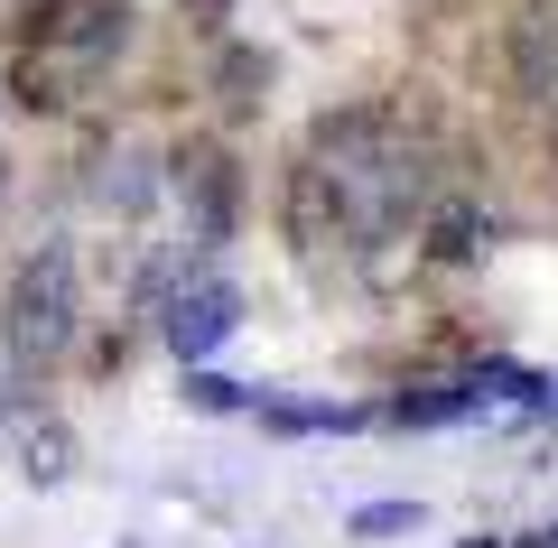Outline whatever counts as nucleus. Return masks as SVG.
<instances>
[{
  "instance_id": "1",
  "label": "nucleus",
  "mask_w": 558,
  "mask_h": 548,
  "mask_svg": "<svg viewBox=\"0 0 558 548\" xmlns=\"http://www.w3.org/2000/svg\"><path fill=\"white\" fill-rule=\"evenodd\" d=\"M418 205H428V158H418V139L381 102L326 112L307 131V158L289 176V223H299V242H317V252L326 242L373 252V242L410 233Z\"/></svg>"
},
{
  "instance_id": "2",
  "label": "nucleus",
  "mask_w": 558,
  "mask_h": 548,
  "mask_svg": "<svg viewBox=\"0 0 558 548\" xmlns=\"http://www.w3.org/2000/svg\"><path fill=\"white\" fill-rule=\"evenodd\" d=\"M84 326V279H75V252L65 242H38L10 279V307H0V353L10 373H57L65 344Z\"/></svg>"
},
{
  "instance_id": "3",
  "label": "nucleus",
  "mask_w": 558,
  "mask_h": 548,
  "mask_svg": "<svg viewBox=\"0 0 558 548\" xmlns=\"http://www.w3.org/2000/svg\"><path fill=\"white\" fill-rule=\"evenodd\" d=\"M233 326H242V289H233V279H178L168 307H159V344L178 353L186 373L215 363V353L233 344Z\"/></svg>"
},
{
  "instance_id": "4",
  "label": "nucleus",
  "mask_w": 558,
  "mask_h": 548,
  "mask_svg": "<svg viewBox=\"0 0 558 548\" xmlns=\"http://www.w3.org/2000/svg\"><path fill=\"white\" fill-rule=\"evenodd\" d=\"M178 196H186V242L196 252H223L233 242V205H242V176L223 149H186L178 158Z\"/></svg>"
},
{
  "instance_id": "5",
  "label": "nucleus",
  "mask_w": 558,
  "mask_h": 548,
  "mask_svg": "<svg viewBox=\"0 0 558 548\" xmlns=\"http://www.w3.org/2000/svg\"><path fill=\"white\" fill-rule=\"evenodd\" d=\"M494 400H484V381L475 373H447V381H418V391H400L391 410V428H465V418H484Z\"/></svg>"
},
{
  "instance_id": "6",
  "label": "nucleus",
  "mask_w": 558,
  "mask_h": 548,
  "mask_svg": "<svg viewBox=\"0 0 558 548\" xmlns=\"http://www.w3.org/2000/svg\"><path fill=\"white\" fill-rule=\"evenodd\" d=\"M252 418L270 437H354V428H373V410H354V400H270V391L252 400Z\"/></svg>"
},
{
  "instance_id": "7",
  "label": "nucleus",
  "mask_w": 558,
  "mask_h": 548,
  "mask_svg": "<svg viewBox=\"0 0 558 548\" xmlns=\"http://www.w3.org/2000/svg\"><path fill=\"white\" fill-rule=\"evenodd\" d=\"M512 57H521V94L549 102V94H558V10H549V0H531V10H521Z\"/></svg>"
},
{
  "instance_id": "8",
  "label": "nucleus",
  "mask_w": 558,
  "mask_h": 548,
  "mask_svg": "<svg viewBox=\"0 0 558 548\" xmlns=\"http://www.w3.org/2000/svg\"><path fill=\"white\" fill-rule=\"evenodd\" d=\"M252 400H260L252 381H223V373H205V363L186 373V410H205V418H242Z\"/></svg>"
},
{
  "instance_id": "9",
  "label": "nucleus",
  "mask_w": 558,
  "mask_h": 548,
  "mask_svg": "<svg viewBox=\"0 0 558 548\" xmlns=\"http://www.w3.org/2000/svg\"><path fill=\"white\" fill-rule=\"evenodd\" d=\"M94 196L112 205V215H140V205H149V176H140V158H131V149H121V158H102Z\"/></svg>"
},
{
  "instance_id": "10",
  "label": "nucleus",
  "mask_w": 558,
  "mask_h": 548,
  "mask_svg": "<svg viewBox=\"0 0 558 548\" xmlns=\"http://www.w3.org/2000/svg\"><path fill=\"white\" fill-rule=\"evenodd\" d=\"M418 521H428L418 502H363L354 511V539H400V529H418Z\"/></svg>"
},
{
  "instance_id": "11",
  "label": "nucleus",
  "mask_w": 558,
  "mask_h": 548,
  "mask_svg": "<svg viewBox=\"0 0 558 548\" xmlns=\"http://www.w3.org/2000/svg\"><path fill=\"white\" fill-rule=\"evenodd\" d=\"M223 84H233L223 102H260V84H270V57H252V47H233V57H223Z\"/></svg>"
},
{
  "instance_id": "12",
  "label": "nucleus",
  "mask_w": 558,
  "mask_h": 548,
  "mask_svg": "<svg viewBox=\"0 0 558 548\" xmlns=\"http://www.w3.org/2000/svg\"><path fill=\"white\" fill-rule=\"evenodd\" d=\"M484 242H494V223H475V215H447L438 223V260H475Z\"/></svg>"
},
{
  "instance_id": "13",
  "label": "nucleus",
  "mask_w": 558,
  "mask_h": 548,
  "mask_svg": "<svg viewBox=\"0 0 558 548\" xmlns=\"http://www.w3.org/2000/svg\"><path fill=\"white\" fill-rule=\"evenodd\" d=\"M28 474H38V484H57V474H65V437H57V428L28 437Z\"/></svg>"
},
{
  "instance_id": "14",
  "label": "nucleus",
  "mask_w": 558,
  "mask_h": 548,
  "mask_svg": "<svg viewBox=\"0 0 558 548\" xmlns=\"http://www.w3.org/2000/svg\"><path fill=\"white\" fill-rule=\"evenodd\" d=\"M521 548H558V521H549V529H531V539H521Z\"/></svg>"
},
{
  "instance_id": "15",
  "label": "nucleus",
  "mask_w": 558,
  "mask_h": 548,
  "mask_svg": "<svg viewBox=\"0 0 558 548\" xmlns=\"http://www.w3.org/2000/svg\"><path fill=\"white\" fill-rule=\"evenodd\" d=\"M531 418H558V381H549V391H539V410Z\"/></svg>"
},
{
  "instance_id": "16",
  "label": "nucleus",
  "mask_w": 558,
  "mask_h": 548,
  "mask_svg": "<svg viewBox=\"0 0 558 548\" xmlns=\"http://www.w3.org/2000/svg\"><path fill=\"white\" fill-rule=\"evenodd\" d=\"M0 205H10V158H0Z\"/></svg>"
},
{
  "instance_id": "17",
  "label": "nucleus",
  "mask_w": 558,
  "mask_h": 548,
  "mask_svg": "<svg viewBox=\"0 0 558 548\" xmlns=\"http://www.w3.org/2000/svg\"><path fill=\"white\" fill-rule=\"evenodd\" d=\"M465 548H502V539H484V529H475V539H465Z\"/></svg>"
}]
</instances>
